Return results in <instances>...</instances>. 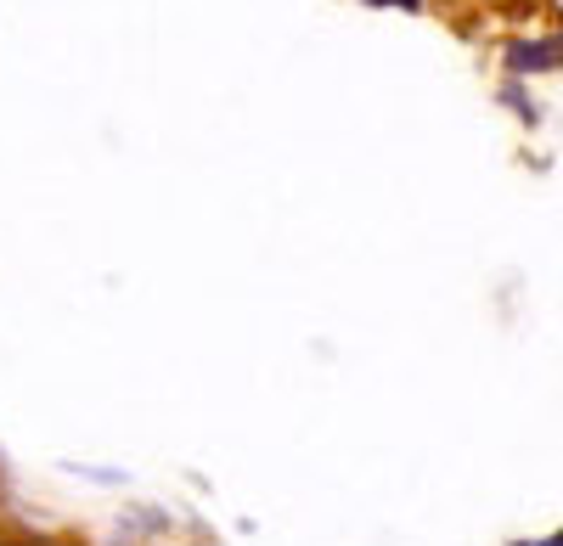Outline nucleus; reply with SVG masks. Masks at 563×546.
Returning a JSON list of instances; mask_svg holds the SVG:
<instances>
[{
    "label": "nucleus",
    "instance_id": "423d86ee",
    "mask_svg": "<svg viewBox=\"0 0 563 546\" xmlns=\"http://www.w3.org/2000/svg\"><path fill=\"white\" fill-rule=\"evenodd\" d=\"M558 541H563V530H558Z\"/></svg>",
    "mask_w": 563,
    "mask_h": 546
},
{
    "label": "nucleus",
    "instance_id": "20e7f679",
    "mask_svg": "<svg viewBox=\"0 0 563 546\" xmlns=\"http://www.w3.org/2000/svg\"><path fill=\"white\" fill-rule=\"evenodd\" d=\"M512 546H563L558 535H547V541H512Z\"/></svg>",
    "mask_w": 563,
    "mask_h": 546
},
{
    "label": "nucleus",
    "instance_id": "f257e3e1",
    "mask_svg": "<svg viewBox=\"0 0 563 546\" xmlns=\"http://www.w3.org/2000/svg\"><path fill=\"white\" fill-rule=\"evenodd\" d=\"M563 68V34H512L501 45V74L507 79H536Z\"/></svg>",
    "mask_w": 563,
    "mask_h": 546
},
{
    "label": "nucleus",
    "instance_id": "39448f33",
    "mask_svg": "<svg viewBox=\"0 0 563 546\" xmlns=\"http://www.w3.org/2000/svg\"><path fill=\"white\" fill-rule=\"evenodd\" d=\"M0 546H34V541H12V535H7V541H0Z\"/></svg>",
    "mask_w": 563,
    "mask_h": 546
},
{
    "label": "nucleus",
    "instance_id": "7ed1b4c3",
    "mask_svg": "<svg viewBox=\"0 0 563 546\" xmlns=\"http://www.w3.org/2000/svg\"><path fill=\"white\" fill-rule=\"evenodd\" d=\"M361 7H372V12H422L429 0H361Z\"/></svg>",
    "mask_w": 563,
    "mask_h": 546
},
{
    "label": "nucleus",
    "instance_id": "f03ea898",
    "mask_svg": "<svg viewBox=\"0 0 563 546\" xmlns=\"http://www.w3.org/2000/svg\"><path fill=\"white\" fill-rule=\"evenodd\" d=\"M496 102L501 108H512L519 113V124H541V102L525 90V79H501V90H496Z\"/></svg>",
    "mask_w": 563,
    "mask_h": 546
}]
</instances>
